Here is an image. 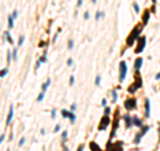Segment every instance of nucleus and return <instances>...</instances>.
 <instances>
[{
  "mask_svg": "<svg viewBox=\"0 0 160 151\" xmlns=\"http://www.w3.org/2000/svg\"><path fill=\"white\" fill-rule=\"evenodd\" d=\"M141 27H143V24H137L131 29V32H129V35L127 36V40H125L127 47H132V45L136 43V40H137L139 36L141 35Z\"/></svg>",
  "mask_w": 160,
  "mask_h": 151,
  "instance_id": "f257e3e1",
  "label": "nucleus"
},
{
  "mask_svg": "<svg viewBox=\"0 0 160 151\" xmlns=\"http://www.w3.org/2000/svg\"><path fill=\"white\" fill-rule=\"evenodd\" d=\"M105 151H123V142H112L108 140L105 147Z\"/></svg>",
  "mask_w": 160,
  "mask_h": 151,
  "instance_id": "f03ea898",
  "label": "nucleus"
},
{
  "mask_svg": "<svg viewBox=\"0 0 160 151\" xmlns=\"http://www.w3.org/2000/svg\"><path fill=\"white\" fill-rule=\"evenodd\" d=\"M145 44H147V37H145V36H141V35H140L139 39L136 40L135 53H140V52H143V49L145 48Z\"/></svg>",
  "mask_w": 160,
  "mask_h": 151,
  "instance_id": "7ed1b4c3",
  "label": "nucleus"
},
{
  "mask_svg": "<svg viewBox=\"0 0 160 151\" xmlns=\"http://www.w3.org/2000/svg\"><path fill=\"white\" fill-rule=\"evenodd\" d=\"M127 71H128V67H127V63L124 60H121L119 63V82L121 83L125 79V75H127Z\"/></svg>",
  "mask_w": 160,
  "mask_h": 151,
  "instance_id": "20e7f679",
  "label": "nucleus"
},
{
  "mask_svg": "<svg viewBox=\"0 0 160 151\" xmlns=\"http://www.w3.org/2000/svg\"><path fill=\"white\" fill-rule=\"evenodd\" d=\"M136 104H137V102H136V99L133 98V96H131V98L125 99V102H124V108L127 111H132L136 108Z\"/></svg>",
  "mask_w": 160,
  "mask_h": 151,
  "instance_id": "39448f33",
  "label": "nucleus"
},
{
  "mask_svg": "<svg viewBox=\"0 0 160 151\" xmlns=\"http://www.w3.org/2000/svg\"><path fill=\"white\" fill-rule=\"evenodd\" d=\"M109 123H111V119H109V116H108V115H104V116L101 118V120L99 122L98 130H99V131H104L107 127H108V124H109Z\"/></svg>",
  "mask_w": 160,
  "mask_h": 151,
  "instance_id": "423d86ee",
  "label": "nucleus"
},
{
  "mask_svg": "<svg viewBox=\"0 0 160 151\" xmlns=\"http://www.w3.org/2000/svg\"><path fill=\"white\" fill-rule=\"evenodd\" d=\"M133 86L139 90V88H141V86H143V80H141V75H140L139 71H136L135 72V76H133V83H132Z\"/></svg>",
  "mask_w": 160,
  "mask_h": 151,
  "instance_id": "0eeeda50",
  "label": "nucleus"
},
{
  "mask_svg": "<svg viewBox=\"0 0 160 151\" xmlns=\"http://www.w3.org/2000/svg\"><path fill=\"white\" fill-rule=\"evenodd\" d=\"M117 127H119V116H117V112H116V116L113 118V124H112V131L111 134H109V140H112V138L115 136L116 134V130H117Z\"/></svg>",
  "mask_w": 160,
  "mask_h": 151,
  "instance_id": "6e6552de",
  "label": "nucleus"
},
{
  "mask_svg": "<svg viewBox=\"0 0 160 151\" xmlns=\"http://www.w3.org/2000/svg\"><path fill=\"white\" fill-rule=\"evenodd\" d=\"M149 16H151V11L149 9H144V13H143V16H141V24L147 25L148 21H149Z\"/></svg>",
  "mask_w": 160,
  "mask_h": 151,
  "instance_id": "1a4fd4ad",
  "label": "nucleus"
},
{
  "mask_svg": "<svg viewBox=\"0 0 160 151\" xmlns=\"http://www.w3.org/2000/svg\"><path fill=\"white\" fill-rule=\"evenodd\" d=\"M13 119V104L9 106V111H8V115H7V120H5V126H9L11 122Z\"/></svg>",
  "mask_w": 160,
  "mask_h": 151,
  "instance_id": "9d476101",
  "label": "nucleus"
},
{
  "mask_svg": "<svg viewBox=\"0 0 160 151\" xmlns=\"http://www.w3.org/2000/svg\"><path fill=\"white\" fill-rule=\"evenodd\" d=\"M144 110H145V118H148L149 116V114H151V103H149V99H145V107H144Z\"/></svg>",
  "mask_w": 160,
  "mask_h": 151,
  "instance_id": "9b49d317",
  "label": "nucleus"
},
{
  "mask_svg": "<svg viewBox=\"0 0 160 151\" xmlns=\"http://www.w3.org/2000/svg\"><path fill=\"white\" fill-rule=\"evenodd\" d=\"M123 120L125 122V127H127V128H129V127L132 126V116H129L128 114L123 116Z\"/></svg>",
  "mask_w": 160,
  "mask_h": 151,
  "instance_id": "f8f14e48",
  "label": "nucleus"
},
{
  "mask_svg": "<svg viewBox=\"0 0 160 151\" xmlns=\"http://www.w3.org/2000/svg\"><path fill=\"white\" fill-rule=\"evenodd\" d=\"M90 148H91V151H103L96 142H91L90 143Z\"/></svg>",
  "mask_w": 160,
  "mask_h": 151,
  "instance_id": "ddd939ff",
  "label": "nucleus"
},
{
  "mask_svg": "<svg viewBox=\"0 0 160 151\" xmlns=\"http://www.w3.org/2000/svg\"><path fill=\"white\" fill-rule=\"evenodd\" d=\"M49 86H51V78H48L44 83H43V84H41V91H43V92H45V91L48 90Z\"/></svg>",
  "mask_w": 160,
  "mask_h": 151,
  "instance_id": "4468645a",
  "label": "nucleus"
},
{
  "mask_svg": "<svg viewBox=\"0 0 160 151\" xmlns=\"http://www.w3.org/2000/svg\"><path fill=\"white\" fill-rule=\"evenodd\" d=\"M141 64H143V59L141 57H137L135 60V71H139L141 68Z\"/></svg>",
  "mask_w": 160,
  "mask_h": 151,
  "instance_id": "2eb2a0df",
  "label": "nucleus"
},
{
  "mask_svg": "<svg viewBox=\"0 0 160 151\" xmlns=\"http://www.w3.org/2000/svg\"><path fill=\"white\" fill-rule=\"evenodd\" d=\"M132 124L136 127H141V119L137 118V116H133L132 118Z\"/></svg>",
  "mask_w": 160,
  "mask_h": 151,
  "instance_id": "dca6fc26",
  "label": "nucleus"
},
{
  "mask_svg": "<svg viewBox=\"0 0 160 151\" xmlns=\"http://www.w3.org/2000/svg\"><path fill=\"white\" fill-rule=\"evenodd\" d=\"M68 119H70V122L74 124L76 122V115L74 114V111H70V114H68Z\"/></svg>",
  "mask_w": 160,
  "mask_h": 151,
  "instance_id": "f3484780",
  "label": "nucleus"
},
{
  "mask_svg": "<svg viewBox=\"0 0 160 151\" xmlns=\"http://www.w3.org/2000/svg\"><path fill=\"white\" fill-rule=\"evenodd\" d=\"M4 36H5V39H7V41H8L9 44H12V43H13V40H12V37H11V33H9L8 31H5Z\"/></svg>",
  "mask_w": 160,
  "mask_h": 151,
  "instance_id": "a211bd4d",
  "label": "nucleus"
},
{
  "mask_svg": "<svg viewBox=\"0 0 160 151\" xmlns=\"http://www.w3.org/2000/svg\"><path fill=\"white\" fill-rule=\"evenodd\" d=\"M13 21H15V19H13L12 16H8V27L9 28H13V25H15Z\"/></svg>",
  "mask_w": 160,
  "mask_h": 151,
  "instance_id": "6ab92c4d",
  "label": "nucleus"
},
{
  "mask_svg": "<svg viewBox=\"0 0 160 151\" xmlns=\"http://www.w3.org/2000/svg\"><path fill=\"white\" fill-rule=\"evenodd\" d=\"M7 73H8V68H7V67H5V68H1L0 69V78H4Z\"/></svg>",
  "mask_w": 160,
  "mask_h": 151,
  "instance_id": "aec40b11",
  "label": "nucleus"
},
{
  "mask_svg": "<svg viewBox=\"0 0 160 151\" xmlns=\"http://www.w3.org/2000/svg\"><path fill=\"white\" fill-rule=\"evenodd\" d=\"M136 91H137V88H136L133 84H131V86L128 87V92H129V94H135Z\"/></svg>",
  "mask_w": 160,
  "mask_h": 151,
  "instance_id": "412c9836",
  "label": "nucleus"
},
{
  "mask_svg": "<svg viewBox=\"0 0 160 151\" xmlns=\"http://www.w3.org/2000/svg\"><path fill=\"white\" fill-rule=\"evenodd\" d=\"M117 100V94H116V90H112V103H116Z\"/></svg>",
  "mask_w": 160,
  "mask_h": 151,
  "instance_id": "4be33fe9",
  "label": "nucleus"
},
{
  "mask_svg": "<svg viewBox=\"0 0 160 151\" xmlns=\"http://www.w3.org/2000/svg\"><path fill=\"white\" fill-rule=\"evenodd\" d=\"M24 39H25V37H24V35H21V36L19 37V41H17V45H19V47L24 44Z\"/></svg>",
  "mask_w": 160,
  "mask_h": 151,
  "instance_id": "5701e85b",
  "label": "nucleus"
},
{
  "mask_svg": "<svg viewBox=\"0 0 160 151\" xmlns=\"http://www.w3.org/2000/svg\"><path fill=\"white\" fill-rule=\"evenodd\" d=\"M104 16V13L101 12V11H98V12H96V16H95V19H96V20H100V17H103Z\"/></svg>",
  "mask_w": 160,
  "mask_h": 151,
  "instance_id": "b1692460",
  "label": "nucleus"
},
{
  "mask_svg": "<svg viewBox=\"0 0 160 151\" xmlns=\"http://www.w3.org/2000/svg\"><path fill=\"white\" fill-rule=\"evenodd\" d=\"M133 9H135V12H136V13H139V12H140V7H139V4H137L136 1H133Z\"/></svg>",
  "mask_w": 160,
  "mask_h": 151,
  "instance_id": "393cba45",
  "label": "nucleus"
},
{
  "mask_svg": "<svg viewBox=\"0 0 160 151\" xmlns=\"http://www.w3.org/2000/svg\"><path fill=\"white\" fill-rule=\"evenodd\" d=\"M12 59H13V60H16V59H17V48L12 49Z\"/></svg>",
  "mask_w": 160,
  "mask_h": 151,
  "instance_id": "a878e982",
  "label": "nucleus"
},
{
  "mask_svg": "<svg viewBox=\"0 0 160 151\" xmlns=\"http://www.w3.org/2000/svg\"><path fill=\"white\" fill-rule=\"evenodd\" d=\"M67 136H68V131H64L62 134V139H63V143H66V140H67Z\"/></svg>",
  "mask_w": 160,
  "mask_h": 151,
  "instance_id": "bb28decb",
  "label": "nucleus"
},
{
  "mask_svg": "<svg viewBox=\"0 0 160 151\" xmlns=\"http://www.w3.org/2000/svg\"><path fill=\"white\" fill-rule=\"evenodd\" d=\"M100 82H101V76H100V75H98V76H96V79H95V84H96V86H100Z\"/></svg>",
  "mask_w": 160,
  "mask_h": 151,
  "instance_id": "cd10ccee",
  "label": "nucleus"
},
{
  "mask_svg": "<svg viewBox=\"0 0 160 151\" xmlns=\"http://www.w3.org/2000/svg\"><path fill=\"white\" fill-rule=\"evenodd\" d=\"M44 94H45V92H43V91H41L40 94L37 95V102H41V100L44 99Z\"/></svg>",
  "mask_w": 160,
  "mask_h": 151,
  "instance_id": "c85d7f7f",
  "label": "nucleus"
},
{
  "mask_svg": "<svg viewBox=\"0 0 160 151\" xmlns=\"http://www.w3.org/2000/svg\"><path fill=\"white\" fill-rule=\"evenodd\" d=\"M68 114H70V111L68 110H62V116L63 118H68Z\"/></svg>",
  "mask_w": 160,
  "mask_h": 151,
  "instance_id": "c756f323",
  "label": "nucleus"
},
{
  "mask_svg": "<svg viewBox=\"0 0 160 151\" xmlns=\"http://www.w3.org/2000/svg\"><path fill=\"white\" fill-rule=\"evenodd\" d=\"M74 83H75V76L74 75H71L70 76V86H74Z\"/></svg>",
  "mask_w": 160,
  "mask_h": 151,
  "instance_id": "7c9ffc66",
  "label": "nucleus"
},
{
  "mask_svg": "<svg viewBox=\"0 0 160 151\" xmlns=\"http://www.w3.org/2000/svg\"><path fill=\"white\" fill-rule=\"evenodd\" d=\"M39 61H41V63H45V61H47V56H45V55L40 56V57H39Z\"/></svg>",
  "mask_w": 160,
  "mask_h": 151,
  "instance_id": "2f4dec72",
  "label": "nucleus"
},
{
  "mask_svg": "<svg viewBox=\"0 0 160 151\" xmlns=\"http://www.w3.org/2000/svg\"><path fill=\"white\" fill-rule=\"evenodd\" d=\"M72 64H74V60H72V57H68V59H67V65H70V67H71Z\"/></svg>",
  "mask_w": 160,
  "mask_h": 151,
  "instance_id": "473e14b6",
  "label": "nucleus"
},
{
  "mask_svg": "<svg viewBox=\"0 0 160 151\" xmlns=\"http://www.w3.org/2000/svg\"><path fill=\"white\" fill-rule=\"evenodd\" d=\"M11 59H12V52H9L8 51V52H7V60H8V63L11 61Z\"/></svg>",
  "mask_w": 160,
  "mask_h": 151,
  "instance_id": "72a5a7b5",
  "label": "nucleus"
},
{
  "mask_svg": "<svg viewBox=\"0 0 160 151\" xmlns=\"http://www.w3.org/2000/svg\"><path fill=\"white\" fill-rule=\"evenodd\" d=\"M56 112H58V110H56V108H53V110H52V112H51V116H52L53 119L56 118Z\"/></svg>",
  "mask_w": 160,
  "mask_h": 151,
  "instance_id": "f704fd0d",
  "label": "nucleus"
},
{
  "mask_svg": "<svg viewBox=\"0 0 160 151\" xmlns=\"http://www.w3.org/2000/svg\"><path fill=\"white\" fill-rule=\"evenodd\" d=\"M74 48V40H70L68 41V49H72Z\"/></svg>",
  "mask_w": 160,
  "mask_h": 151,
  "instance_id": "c9c22d12",
  "label": "nucleus"
},
{
  "mask_svg": "<svg viewBox=\"0 0 160 151\" xmlns=\"http://www.w3.org/2000/svg\"><path fill=\"white\" fill-rule=\"evenodd\" d=\"M11 16H12V17H13V19H16V17H17V16H19V12H17L16 9H15V11H13V12H12V15H11Z\"/></svg>",
  "mask_w": 160,
  "mask_h": 151,
  "instance_id": "e433bc0d",
  "label": "nucleus"
},
{
  "mask_svg": "<svg viewBox=\"0 0 160 151\" xmlns=\"http://www.w3.org/2000/svg\"><path fill=\"white\" fill-rule=\"evenodd\" d=\"M60 128H62V127H60V124H56V126H55V128H53V132H58Z\"/></svg>",
  "mask_w": 160,
  "mask_h": 151,
  "instance_id": "4c0bfd02",
  "label": "nucleus"
},
{
  "mask_svg": "<svg viewBox=\"0 0 160 151\" xmlns=\"http://www.w3.org/2000/svg\"><path fill=\"white\" fill-rule=\"evenodd\" d=\"M4 139H5V134H1V135H0V144L4 142Z\"/></svg>",
  "mask_w": 160,
  "mask_h": 151,
  "instance_id": "58836bf2",
  "label": "nucleus"
},
{
  "mask_svg": "<svg viewBox=\"0 0 160 151\" xmlns=\"http://www.w3.org/2000/svg\"><path fill=\"white\" fill-rule=\"evenodd\" d=\"M109 114H111V107L105 106V115H109Z\"/></svg>",
  "mask_w": 160,
  "mask_h": 151,
  "instance_id": "ea45409f",
  "label": "nucleus"
},
{
  "mask_svg": "<svg viewBox=\"0 0 160 151\" xmlns=\"http://www.w3.org/2000/svg\"><path fill=\"white\" fill-rule=\"evenodd\" d=\"M24 143H25V138H21V139H20V142H19V146H23Z\"/></svg>",
  "mask_w": 160,
  "mask_h": 151,
  "instance_id": "a19ab883",
  "label": "nucleus"
},
{
  "mask_svg": "<svg viewBox=\"0 0 160 151\" xmlns=\"http://www.w3.org/2000/svg\"><path fill=\"white\" fill-rule=\"evenodd\" d=\"M84 19H86V20H88V19H90V12H86V13H84Z\"/></svg>",
  "mask_w": 160,
  "mask_h": 151,
  "instance_id": "79ce46f5",
  "label": "nucleus"
},
{
  "mask_svg": "<svg viewBox=\"0 0 160 151\" xmlns=\"http://www.w3.org/2000/svg\"><path fill=\"white\" fill-rule=\"evenodd\" d=\"M76 110V103H74L72 106H71V111H75Z\"/></svg>",
  "mask_w": 160,
  "mask_h": 151,
  "instance_id": "37998d69",
  "label": "nucleus"
},
{
  "mask_svg": "<svg viewBox=\"0 0 160 151\" xmlns=\"http://www.w3.org/2000/svg\"><path fill=\"white\" fill-rule=\"evenodd\" d=\"M84 150V146H83V144H80V146L78 147V151H83Z\"/></svg>",
  "mask_w": 160,
  "mask_h": 151,
  "instance_id": "c03bdc74",
  "label": "nucleus"
},
{
  "mask_svg": "<svg viewBox=\"0 0 160 151\" xmlns=\"http://www.w3.org/2000/svg\"><path fill=\"white\" fill-rule=\"evenodd\" d=\"M101 104H103L104 107L107 106V99H103V100H101Z\"/></svg>",
  "mask_w": 160,
  "mask_h": 151,
  "instance_id": "a18cd8bd",
  "label": "nucleus"
},
{
  "mask_svg": "<svg viewBox=\"0 0 160 151\" xmlns=\"http://www.w3.org/2000/svg\"><path fill=\"white\" fill-rule=\"evenodd\" d=\"M83 5V0H78V7H82Z\"/></svg>",
  "mask_w": 160,
  "mask_h": 151,
  "instance_id": "49530a36",
  "label": "nucleus"
},
{
  "mask_svg": "<svg viewBox=\"0 0 160 151\" xmlns=\"http://www.w3.org/2000/svg\"><path fill=\"white\" fill-rule=\"evenodd\" d=\"M40 64H41V61H39V60H37V63H36V67H35V68H39V67H40Z\"/></svg>",
  "mask_w": 160,
  "mask_h": 151,
  "instance_id": "de8ad7c7",
  "label": "nucleus"
},
{
  "mask_svg": "<svg viewBox=\"0 0 160 151\" xmlns=\"http://www.w3.org/2000/svg\"><path fill=\"white\" fill-rule=\"evenodd\" d=\"M44 45H45V41H41L40 44H39V47H44Z\"/></svg>",
  "mask_w": 160,
  "mask_h": 151,
  "instance_id": "09e8293b",
  "label": "nucleus"
},
{
  "mask_svg": "<svg viewBox=\"0 0 160 151\" xmlns=\"http://www.w3.org/2000/svg\"><path fill=\"white\" fill-rule=\"evenodd\" d=\"M12 139H13V134L11 132V134H9V140H12Z\"/></svg>",
  "mask_w": 160,
  "mask_h": 151,
  "instance_id": "8fccbe9b",
  "label": "nucleus"
},
{
  "mask_svg": "<svg viewBox=\"0 0 160 151\" xmlns=\"http://www.w3.org/2000/svg\"><path fill=\"white\" fill-rule=\"evenodd\" d=\"M63 150H64V151H68V148H67V147L64 146V144H63Z\"/></svg>",
  "mask_w": 160,
  "mask_h": 151,
  "instance_id": "3c124183",
  "label": "nucleus"
},
{
  "mask_svg": "<svg viewBox=\"0 0 160 151\" xmlns=\"http://www.w3.org/2000/svg\"><path fill=\"white\" fill-rule=\"evenodd\" d=\"M156 79H157V80H159V79H160V72L157 73V75H156Z\"/></svg>",
  "mask_w": 160,
  "mask_h": 151,
  "instance_id": "603ef678",
  "label": "nucleus"
},
{
  "mask_svg": "<svg viewBox=\"0 0 160 151\" xmlns=\"http://www.w3.org/2000/svg\"><path fill=\"white\" fill-rule=\"evenodd\" d=\"M151 1H152V3H153L155 5H156V1H157V0H151Z\"/></svg>",
  "mask_w": 160,
  "mask_h": 151,
  "instance_id": "864d4df0",
  "label": "nucleus"
},
{
  "mask_svg": "<svg viewBox=\"0 0 160 151\" xmlns=\"http://www.w3.org/2000/svg\"><path fill=\"white\" fill-rule=\"evenodd\" d=\"M96 1H98V0H92V3H94V4H95V3H96Z\"/></svg>",
  "mask_w": 160,
  "mask_h": 151,
  "instance_id": "5fc2aeb1",
  "label": "nucleus"
},
{
  "mask_svg": "<svg viewBox=\"0 0 160 151\" xmlns=\"http://www.w3.org/2000/svg\"><path fill=\"white\" fill-rule=\"evenodd\" d=\"M7 151H9V150H7Z\"/></svg>",
  "mask_w": 160,
  "mask_h": 151,
  "instance_id": "6e6d98bb",
  "label": "nucleus"
}]
</instances>
